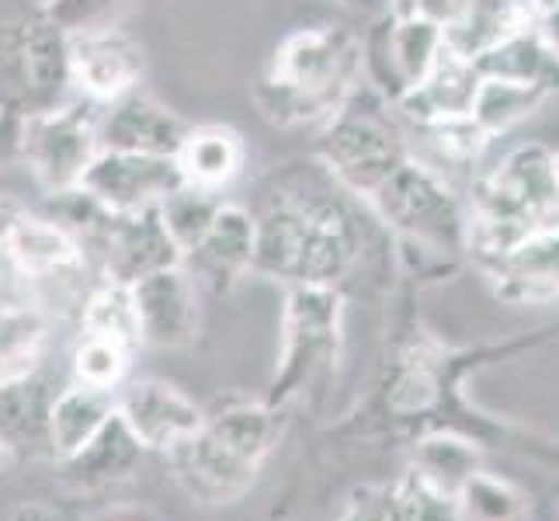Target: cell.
I'll return each mask as SVG.
<instances>
[{
    "mask_svg": "<svg viewBox=\"0 0 559 521\" xmlns=\"http://www.w3.org/2000/svg\"><path fill=\"white\" fill-rule=\"evenodd\" d=\"M146 449L126 428V421L119 411L111 414V421L94 435L81 452H73L67 459L56 462L60 470L63 487L73 494H105L122 484H132L140 476Z\"/></svg>",
    "mask_w": 559,
    "mask_h": 521,
    "instance_id": "44dd1931",
    "label": "cell"
},
{
    "mask_svg": "<svg viewBox=\"0 0 559 521\" xmlns=\"http://www.w3.org/2000/svg\"><path fill=\"white\" fill-rule=\"evenodd\" d=\"M411 153L393 105L365 81H358L348 102L320 126L317 140L323 170L341 191L358 199H369Z\"/></svg>",
    "mask_w": 559,
    "mask_h": 521,
    "instance_id": "8992f818",
    "label": "cell"
},
{
    "mask_svg": "<svg viewBox=\"0 0 559 521\" xmlns=\"http://www.w3.org/2000/svg\"><path fill=\"white\" fill-rule=\"evenodd\" d=\"M514 4L522 8L528 17H535V22H538V17H543L546 11H552V8L559 4V0H514Z\"/></svg>",
    "mask_w": 559,
    "mask_h": 521,
    "instance_id": "ab89813d",
    "label": "cell"
},
{
    "mask_svg": "<svg viewBox=\"0 0 559 521\" xmlns=\"http://www.w3.org/2000/svg\"><path fill=\"white\" fill-rule=\"evenodd\" d=\"M81 334H98L140 352L143 334H140L136 303H132V288L108 279H102V285H94L81 306Z\"/></svg>",
    "mask_w": 559,
    "mask_h": 521,
    "instance_id": "f546056e",
    "label": "cell"
},
{
    "mask_svg": "<svg viewBox=\"0 0 559 521\" xmlns=\"http://www.w3.org/2000/svg\"><path fill=\"white\" fill-rule=\"evenodd\" d=\"M348 196V191H344ZM334 188H285L254 220V275L293 285L337 288L361 258V223Z\"/></svg>",
    "mask_w": 559,
    "mask_h": 521,
    "instance_id": "6da1fadb",
    "label": "cell"
},
{
    "mask_svg": "<svg viewBox=\"0 0 559 521\" xmlns=\"http://www.w3.org/2000/svg\"><path fill=\"white\" fill-rule=\"evenodd\" d=\"M535 28H538V35L546 38V46L556 52V60H559V4L552 11H546L543 17H538Z\"/></svg>",
    "mask_w": 559,
    "mask_h": 521,
    "instance_id": "f35d334b",
    "label": "cell"
},
{
    "mask_svg": "<svg viewBox=\"0 0 559 521\" xmlns=\"http://www.w3.org/2000/svg\"><path fill=\"white\" fill-rule=\"evenodd\" d=\"M546 98H549L546 87L500 81V76H484L476 98H473L469 119L484 129L490 140H497V137H504L508 129H514L518 122H525Z\"/></svg>",
    "mask_w": 559,
    "mask_h": 521,
    "instance_id": "f1b7e54d",
    "label": "cell"
},
{
    "mask_svg": "<svg viewBox=\"0 0 559 521\" xmlns=\"http://www.w3.org/2000/svg\"><path fill=\"white\" fill-rule=\"evenodd\" d=\"M337 521H462L455 497L441 494L414 466L390 487H361Z\"/></svg>",
    "mask_w": 559,
    "mask_h": 521,
    "instance_id": "603a6c76",
    "label": "cell"
},
{
    "mask_svg": "<svg viewBox=\"0 0 559 521\" xmlns=\"http://www.w3.org/2000/svg\"><path fill=\"white\" fill-rule=\"evenodd\" d=\"M98 115L102 105L87 98H67L63 105L32 111L17 119V161L49 196L73 191L84 170L98 157Z\"/></svg>",
    "mask_w": 559,
    "mask_h": 521,
    "instance_id": "9c48e42d",
    "label": "cell"
},
{
    "mask_svg": "<svg viewBox=\"0 0 559 521\" xmlns=\"http://www.w3.org/2000/svg\"><path fill=\"white\" fill-rule=\"evenodd\" d=\"M0 247L8 250V258L22 268V275L32 285L73 282L87 272L84 244L52 216H32V212H22V216L8 226V234L0 237Z\"/></svg>",
    "mask_w": 559,
    "mask_h": 521,
    "instance_id": "ac0fdd59",
    "label": "cell"
},
{
    "mask_svg": "<svg viewBox=\"0 0 559 521\" xmlns=\"http://www.w3.org/2000/svg\"><path fill=\"white\" fill-rule=\"evenodd\" d=\"M49 338V317L38 299L0 303V379L25 376L38 365Z\"/></svg>",
    "mask_w": 559,
    "mask_h": 521,
    "instance_id": "83f0119b",
    "label": "cell"
},
{
    "mask_svg": "<svg viewBox=\"0 0 559 521\" xmlns=\"http://www.w3.org/2000/svg\"><path fill=\"white\" fill-rule=\"evenodd\" d=\"M278 417L275 407L258 400H237L205 414L195 435L164 452L175 484L202 508L237 505L278 446Z\"/></svg>",
    "mask_w": 559,
    "mask_h": 521,
    "instance_id": "3957f363",
    "label": "cell"
},
{
    "mask_svg": "<svg viewBox=\"0 0 559 521\" xmlns=\"http://www.w3.org/2000/svg\"><path fill=\"white\" fill-rule=\"evenodd\" d=\"M60 390L43 372L0 379V449L8 459H52L49 414Z\"/></svg>",
    "mask_w": 559,
    "mask_h": 521,
    "instance_id": "7402d4cb",
    "label": "cell"
},
{
    "mask_svg": "<svg viewBox=\"0 0 559 521\" xmlns=\"http://www.w3.org/2000/svg\"><path fill=\"white\" fill-rule=\"evenodd\" d=\"M8 521H76L67 508L60 505H49V500H25V505H17Z\"/></svg>",
    "mask_w": 559,
    "mask_h": 521,
    "instance_id": "d590c367",
    "label": "cell"
},
{
    "mask_svg": "<svg viewBox=\"0 0 559 521\" xmlns=\"http://www.w3.org/2000/svg\"><path fill=\"white\" fill-rule=\"evenodd\" d=\"M556 153L543 143L511 146L476 167L466 188V258L484 272L535 229L559 223Z\"/></svg>",
    "mask_w": 559,
    "mask_h": 521,
    "instance_id": "7a4b0ae2",
    "label": "cell"
},
{
    "mask_svg": "<svg viewBox=\"0 0 559 521\" xmlns=\"http://www.w3.org/2000/svg\"><path fill=\"white\" fill-rule=\"evenodd\" d=\"M254 237H258L254 216L237 202H223L202 240L188 250L181 264L188 268L191 279L212 288L216 296L234 293L240 279L247 272H254Z\"/></svg>",
    "mask_w": 559,
    "mask_h": 521,
    "instance_id": "9a60e30c",
    "label": "cell"
},
{
    "mask_svg": "<svg viewBox=\"0 0 559 521\" xmlns=\"http://www.w3.org/2000/svg\"><path fill=\"white\" fill-rule=\"evenodd\" d=\"M115 411L146 452H170L199 431L205 411L167 379H136L119 390Z\"/></svg>",
    "mask_w": 559,
    "mask_h": 521,
    "instance_id": "5bb4252c",
    "label": "cell"
},
{
    "mask_svg": "<svg viewBox=\"0 0 559 521\" xmlns=\"http://www.w3.org/2000/svg\"><path fill=\"white\" fill-rule=\"evenodd\" d=\"M87 521H160L150 508H136V505H115V508H105L102 514H94Z\"/></svg>",
    "mask_w": 559,
    "mask_h": 521,
    "instance_id": "8d00e7d4",
    "label": "cell"
},
{
    "mask_svg": "<svg viewBox=\"0 0 559 521\" xmlns=\"http://www.w3.org/2000/svg\"><path fill=\"white\" fill-rule=\"evenodd\" d=\"M473 63L479 76L535 84V87H546L549 94L559 91V60L535 25H522L508 35H500L493 46L473 56Z\"/></svg>",
    "mask_w": 559,
    "mask_h": 521,
    "instance_id": "d4e9b609",
    "label": "cell"
},
{
    "mask_svg": "<svg viewBox=\"0 0 559 521\" xmlns=\"http://www.w3.org/2000/svg\"><path fill=\"white\" fill-rule=\"evenodd\" d=\"M417 132H424L428 150L435 153L428 164L438 167L441 174H445V167H459V170H469V178H473L479 161H484L487 146H490V137L469 119V115H462V119L420 126Z\"/></svg>",
    "mask_w": 559,
    "mask_h": 521,
    "instance_id": "836d02e7",
    "label": "cell"
},
{
    "mask_svg": "<svg viewBox=\"0 0 559 521\" xmlns=\"http://www.w3.org/2000/svg\"><path fill=\"white\" fill-rule=\"evenodd\" d=\"M455 511L462 521H522L528 511V497L514 484H508V479L479 466L455 490Z\"/></svg>",
    "mask_w": 559,
    "mask_h": 521,
    "instance_id": "4dcf8cb0",
    "label": "cell"
},
{
    "mask_svg": "<svg viewBox=\"0 0 559 521\" xmlns=\"http://www.w3.org/2000/svg\"><path fill=\"white\" fill-rule=\"evenodd\" d=\"M87 250H98L105 279L119 285H136L160 268L181 264V250L167 237L157 209L136 212V216H105Z\"/></svg>",
    "mask_w": 559,
    "mask_h": 521,
    "instance_id": "4fadbf2b",
    "label": "cell"
},
{
    "mask_svg": "<svg viewBox=\"0 0 559 521\" xmlns=\"http://www.w3.org/2000/svg\"><path fill=\"white\" fill-rule=\"evenodd\" d=\"M552 164H556V191H559V153H556V161H552Z\"/></svg>",
    "mask_w": 559,
    "mask_h": 521,
    "instance_id": "7bdbcfd3",
    "label": "cell"
},
{
    "mask_svg": "<svg viewBox=\"0 0 559 521\" xmlns=\"http://www.w3.org/2000/svg\"><path fill=\"white\" fill-rule=\"evenodd\" d=\"M0 115H4V105H0Z\"/></svg>",
    "mask_w": 559,
    "mask_h": 521,
    "instance_id": "ee69618b",
    "label": "cell"
},
{
    "mask_svg": "<svg viewBox=\"0 0 559 521\" xmlns=\"http://www.w3.org/2000/svg\"><path fill=\"white\" fill-rule=\"evenodd\" d=\"M0 157H17V115H0Z\"/></svg>",
    "mask_w": 559,
    "mask_h": 521,
    "instance_id": "74e56055",
    "label": "cell"
},
{
    "mask_svg": "<svg viewBox=\"0 0 559 521\" xmlns=\"http://www.w3.org/2000/svg\"><path fill=\"white\" fill-rule=\"evenodd\" d=\"M8 462H11V459H8V452L0 449V473H4V466H8Z\"/></svg>",
    "mask_w": 559,
    "mask_h": 521,
    "instance_id": "b9f144b4",
    "label": "cell"
},
{
    "mask_svg": "<svg viewBox=\"0 0 559 521\" xmlns=\"http://www.w3.org/2000/svg\"><path fill=\"white\" fill-rule=\"evenodd\" d=\"M146 73L140 43L122 28L87 32L70 38V84L81 98L108 105L136 91Z\"/></svg>",
    "mask_w": 559,
    "mask_h": 521,
    "instance_id": "7c38bea8",
    "label": "cell"
},
{
    "mask_svg": "<svg viewBox=\"0 0 559 521\" xmlns=\"http://www.w3.org/2000/svg\"><path fill=\"white\" fill-rule=\"evenodd\" d=\"M479 441L462 431H424L411 449V466L435 484L441 494L455 497V490L479 470Z\"/></svg>",
    "mask_w": 559,
    "mask_h": 521,
    "instance_id": "4316f807",
    "label": "cell"
},
{
    "mask_svg": "<svg viewBox=\"0 0 559 521\" xmlns=\"http://www.w3.org/2000/svg\"><path fill=\"white\" fill-rule=\"evenodd\" d=\"M132 358H136V352L119 341H108L98 334H81L73 347V358H70L73 382L91 386V390L119 393L126 386L129 369H132Z\"/></svg>",
    "mask_w": 559,
    "mask_h": 521,
    "instance_id": "1f68e13d",
    "label": "cell"
},
{
    "mask_svg": "<svg viewBox=\"0 0 559 521\" xmlns=\"http://www.w3.org/2000/svg\"><path fill=\"white\" fill-rule=\"evenodd\" d=\"M361 81V38L352 28L320 25L293 32L275 49L254 87L267 122L282 129L323 126Z\"/></svg>",
    "mask_w": 559,
    "mask_h": 521,
    "instance_id": "277c9868",
    "label": "cell"
},
{
    "mask_svg": "<svg viewBox=\"0 0 559 521\" xmlns=\"http://www.w3.org/2000/svg\"><path fill=\"white\" fill-rule=\"evenodd\" d=\"M365 202L393 229L400 247L420 250L424 261L452 272L455 258L466 254V199L417 153H411Z\"/></svg>",
    "mask_w": 559,
    "mask_h": 521,
    "instance_id": "5b68a950",
    "label": "cell"
},
{
    "mask_svg": "<svg viewBox=\"0 0 559 521\" xmlns=\"http://www.w3.org/2000/svg\"><path fill=\"white\" fill-rule=\"evenodd\" d=\"M441 49H445V28L438 22L424 14L385 11L361 38V81L393 105L403 91L424 81Z\"/></svg>",
    "mask_w": 559,
    "mask_h": 521,
    "instance_id": "30bf717a",
    "label": "cell"
},
{
    "mask_svg": "<svg viewBox=\"0 0 559 521\" xmlns=\"http://www.w3.org/2000/svg\"><path fill=\"white\" fill-rule=\"evenodd\" d=\"M390 14H414V0H385Z\"/></svg>",
    "mask_w": 559,
    "mask_h": 521,
    "instance_id": "60d3db41",
    "label": "cell"
},
{
    "mask_svg": "<svg viewBox=\"0 0 559 521\" xmlns=\"http://www.w3.org/2000/svg\"><path fill=\"white\" fill-rule=\"evenodd\" d=\"M247 164V143L237 129L209 122V126H188L185 140L175 153V167L181 174V185L216 191L223 196L226 185L240 178Z\"/></svg>",
    "mask_w": 559,
    "mask_h": 521,
    "instance_id": "cb8c5ba5",
    "label": "cell"
},
{
    "mask_svg": "<svg viewBox=\"0 0 559 521\" xmlns=\"http://www.w3.org/2000/svg\"><path fill=\"white\" fill-rule=\"evenodd\" d=\"M136 0H43V14L63 35H87L105 28H122Z\"/></svg>",
    "mask_w": 559,
    "mask_h": 521,
    "instance_id": "e575fe53",
    "label": "cell"
},
{
    "mask_svg": "<svg viewBox=\"0 0 559 521\" xmlns=\"http://www.w3.org/2000/svg\"><path fill=\"white\" fill-rule=\"evenodd\" d=\"M493 296L514 306H546L559 299V223L535 229L508 254L484 268Z\"/></svg>",
    "mask_w": 559,
    "mask_h": 521,
    "instance_id": "d6986e66",
    "label": "cell"
},
{
    "mask_svg": "<svg viewBox=\"0 0 559 521\" xmlns=\"http://www.w3.org/2000/svg\"><path fill=\"white\" fill-rule=\"evenodd\" d=\"M188 122L157 102L143 87L122 94L98 115V140L102 150H126V153H150V157H175Z\"/></svg>",
    "mask_w": 559,
    "mask_h": 521,
    "instance_id": "e0dca14e",
    "label": "cell"
},
{
    "mask_svg": "<svg viewBox=\"0 0 559 521\" xmlns=\"http://www.w3.org/2000/svg\"><path fill=\"white\" fill-rule=\"evenodd\" d=\"M223 205V196L216 191H202L191 185H178L170 196L157 205V216L167 229V237L175 240V247L181 250V261L191 247L202 240V234L209 229L216 209Z\"/></svg>",
    "mask_w": 559,
    "mask_h": 521,
    "instance_id": "d6a6232c",
    "label": "cell"
},
{
    "mask_svg": "<svg viewBox=\"0 0 559 521\" xmlns=\"http://www.w3.org/2000/svg\"><path fill=\"white\" fill-rule=\"evenodd\" d=\"M115 396L119 393L91 390V386H81V382H70L67 390L56 393L52 414H49L52 462L81 452L87 441L105 428L115 414Z\"/></svg>",
    "mask_w": 559,
    "mask_h": 521,
    "instance_id": "484cf974",
    "label": "cell"
},
{
    "mask_svg": "<svg viewBox=\"0 0 559 521\" xmlns=\"http://www.w3.org/2000/svg\"><path fill=\"white\" fill-rule=\"evenodd\" d=\"M479 81H484V76H479L469 56L455 52L445 43V49L438 52L435 67L424 73V81L407 87L393 102V111H396V119L411 122L414 129L431 126V122H445V119H462V115H469V108H473Z\"/></svg>",
    "mask_w": 559,
    "mask_h": 521,
    "instance_id": "ffe728a7",
    "label": "cell"
},
{
    "mask_svg": "<svg viewBox=\"0 0 559 521\" xmlns=\"http://www.w3.org/2000/svg\"><path fill=\"white\" fill-rule=\"evenodd\" d=\"M132 288L143 344L185 347L199 334V282L185 264H170L140 279Z\"/></svg>",
    "mask_w": 559,
    "mask_h": 521,
    "instance_id": "2e32d148",
    "label": "cell"
},
{
    "mask_svg": "<svg viewBox=\"0 0 559 521\" xmlns=\"http://www.w3.org/2000/svg\"><path fill=\"white\" fill-rule=\"evenodd\" d=\"M70 35H63L43 8L0 22V105L11 115L46 111L67 102Z\"/></svg>",
    "mask_w": 559,
    "mask_h": 521,
    "instance_id": "52a82bcc",
    "label": "cell"
},
{
    "mask_svg": "<svg viewBox=\"0 0 559 521\" xmlns=\"http://www.w3.org/2000/svg\"><path fill=\"white\" fill-rule=\"evenodd\" d=\"M341 317L344 299L337 288L293 285L282 317V355L272 379V396L264 403L282 411L302 396L320 376H331L341 355Z\"/></svg>",
    "mask_w": 559,
    "mask_h": 521,
    "instance_id": "ba28073f",
    "label": "cell"
},
{
    "mask_svg": "<svg viewBox=\"0 0 559 521\" xmlns=\"http://www.w3.org/2000/svg\"><path fill=\"white\" fill-rule=\"evenodd\" d=\"M178 185L181 174L175 167V157L98 150V157L91 161L76 188L108 216H136V212L157 209Z\"/></svg>",
    "mask_w": 559,
    "mask_h": 521,
    "instance_id": "8fae6325",
    "label": "cell"
}]
</instances>
